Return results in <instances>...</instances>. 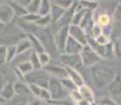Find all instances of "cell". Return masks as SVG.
I'll list each match as a JSON object with an SVG mask.
<instances>
[{
    "label": "cell",
    "instance_id": "cell-1",
    "mask_svg": "<svg viewBox=\"0 0 121 105\" xmlns=\"http://www.w3.org/2000/svg\"><path fill=\"white\" fill-rule=\"evenodd\" d=\"M90 68L93 82H94L95 86L97 88H100V89L108 87V84L114 80V78L119 73L117 69L108 66V65L100 64V63L90 67Z\"/></svg>",
    "mask_w": 121,
    "mask_h": 105
},
{
    "label": "cell",
    "instance_id": "cell-2",
    "mask_svg": "<svg viewBox=\"0 0 121 105\" xmlns=\"http://www.w3.org/2000/svg\"><path fill=\"white\" fill-rule=\"evenodd\" d=\"M86 44L94 50V52L99 56L101 59H106V60H113L115 58L114 56V50H113V43L112 41L106 45H99L96 43L95 39L92 38V36L86 35Z\"/></svg>",
    "mask_w": 121,
    "mask_h": 105
},
{
    "label": "cell",
    "instance_id": "cell-3",
    "mask_svg": "<svg viewBox=\"0 0 121 105\" xmlns=\"http://www.w3.org/2000/svg\"><path fill=\"white\" fill-rule=\"evenodd\" d=\"M50 75L46 73L45 71H33L30 74L25 75L24 76V81L27 84H35V85H38L42 88L48 87V81H50Z\"/></svg>",
    "mask_w": 121,
    "mask_h": 105
},
{
    "label": "cell",
    "instance_id": "cell-4",
    "mask_svg": "<svg viewBox=\"0 0 121 105\" xmlns=\"http://www.w3.org/2000/svg\"><path fill=\"white\" fill-rule=\"evenodd\" d=\"M48 90L51 95V100H55V101L62 99L67 95V92L65 90V88L62 86L60 80L55 78V77H50Z\"/></svg>",
    "mask_w": 121,
    "mask_h": 105
},
{
    "label": "cell",
    "instance_id": "cell-5",
    "mask_svg": "<svg viewBox=\"0 0 121 105\" xmlns=\"http://www.w3.org/2000/svg\"><path fill=\"white\" fill-rule=\"evenodd\" d=\"M80 57L81 60H82V64L84 67H92L94 65L98 64L101 61V58L97 55L96 53L94 52L92 47L87 45H84L81 50L80 53Z\"/></svg>",
    "mask_w": 121,
    "mask_h": 105
},
{
    "label": "cell",
    "instance_id": "cell-6",
    "mask_svg": "<svg viewBox=\"0 0 121 105\" xmlns=\"http://www.w3.org/2000/svg\"><path fill=\"white\" fill-rule=\"evenodd\" d=\"M59 61L63 66L71 67L73 69H76L79 73L83 69L82 60H81L80 55H67V54H60Z\"/></svg>",
    "mask_w": 121,
    "mask_h": 105
},
{
    "label": "cell",
    "instance_id": "cell-7",
    "mask_svg": "<svg viewBox=\"0 0 121 105\" xmlns=\"http://www.w3.org/2000/svg\"><path fill=\"white\" fill-rule=\"evenodd\" d=\"M69 25H64L61 26L53 36V41H54V45L56 50L61 54H63L64 46H65L66 40L69 38Z\"/></svg>",
    "mask_w": 121,
    "mask_h": 105
},
{
    "label": "cell",
    "instance_id": "cell-8",
    "mask_svg": "<svg viewBox=\"0 0 121 105\" xmlns=\"http://www.w3.org/2000/svg\"><path fill=\"white\" fill-rule=\"evenodd\" d=\"M51 77H55L57 79H63L67 77L65 67L63 65H55V64H48L46 66L42 67Z\"/></svg>",
    "mask_w": 121,
    "mask_h": 105
},
{
    "label": "cell",
    "instance_id": "cell-9",
    "mask_svg": "<svg viewBox=\"0 0 121 105\" xmlns=\"http://www.w3.org/2000/svg\"><path fill=\"white\" fill-rule=\"evenodd\" d=\"M69 34L83 46L86 45V34L79 25H69Z\"/></svg>",
    "mask_w": 121,
    "mask_h": 105
},
{
    "label": "cell",
    "instance_id": "cell-10",
    "mask_svg": "<svg viewBox=\"0 0 121 105\" xmlns=\"http://www.w3.org/2000/svg\"><path fill=\"white\" fill-rule=\"evenodd\" d=\"M15 18L13 8H11L10 3L5 2V3L0 5V23L1 24H8L12 20Z\"/></svg>",
    "mask_w": 121,
    "mask_h": 105
},
{
    "label": "cell",
    "instance_id": "cell-11",
    "mask_svg": "<svg viewBox=\"0 0 121 105\" xmlns=\"http://www.w3.org/2000/svg\"><path fill=\"white\" fill-rule=\"evenodd\" d=\"M82 47H83L82 44H80L74 38L69 36L66 43H65V46H64L63 54H67V55H80Z\"/></svg>",
    "mask_w": 121,
    "mask_h": 105
},
{
    "label": "cell",
    "instance_id": "cell-12",
    "mask_svg": "<svg viewBox=\"0 0 121 105\" xmlns=\"http://www.w3.org/2000/svg\"><path fill=\"white\" fill-rule=\"evenodd\" d=\"M112 14H110L108 12H101L99 14L94 13V19L95 23L99 25L101 29L106 26H110L113 25V20H112Z\"/></svg>",
    "mask_w": 121,
    "mask_h": 105
},
{
    "label": "cell",
    "instance_id": "cell-13",
    "mask_svg": "<svg viewBox=\"0 0 121 105\" xmlns=\"http://www.w3.org/2000/svg\"><path fill=\"white\" fill-rule=\"evenodd\" d=\"M95 24V19H94V13L93 12H86L84 14L82 18V21H81L80 25L79 26L85 32L86 35H90L91 31H92L93 26Z\"/></svg>",
    "mask_w": 121,
    "mask_h": 105
},
{
    "label": "cell",
    "instance_id": "cell-14",
    "mask_svg": "<svg viewBox=\"0 0 121 105\" xmlns=\"http://www.w3.org/2000/svg\"><path fill=\"white\" fill-rule=\"evenodd\" d=\"M29 87L31 90V94L36 96L40 100H43V101H50L51 100V95L46 88H42L38 85H35V84H29Z\"/></svg>",
    "mask_w": 121,
    "mask_h": 105
},
{
    "label": "cell",
    "instance_id": "cell-15",
    "mask_svg": "<svg viewBox=\"0 0 121 105\" xmlns=\"http://www.w3.org/2000/svg\"><path fill=\"white\" fill-rule=\"evenodd\" d=\"M64 67H65L67 77H69V78L73 81L74 84H75L77 87H80V86L84 85L85 81H84V78H83L82 74L79 73V71H76V69L71 68V67H67V66H64Z\"/></svg>",
    "mask_w": 121,
    "mask_h": 105
},
{
    "label": "cell",
    "instance_id": "cell-16",
    "mask_svg": "<svg viewBox=\"0 0 121 105\" xmlns=\"http://www.w3.org/2000/svg\"><path fill=\"white\" fill-rule=\"evenodd\" d=\"M106 89L110 92V95L120 97L121 96V73H118L117 76L114 78V80L108 84Z\"/></svg>",
    "mask_w": 121,
    "mask_h": 105
},
{
    "label": "cell",
    "instance_id": "cell-17",
    "mask_svg": "<svg viewBox=\"0 0 121 105\" xmlns=\"http://www.w3.org/2000/svg\"><path fill=\"white\" fill-rule=\"evenodd\" d=\"M26 38L29 39V41L31 42L32 45V50L33 52H36L37 54L45 52V47H44L43 43L41 42V40L34 34H31V33H27L26 34Z\"/></svg>",
    "mask_w": 121,
    "mask_h": 105
},
{
    "label": "cell",
    "instance_id": "cell-18",
    "mask_svg": "<svg viewBox=\"0 0 121 105\" xmlns=\"http://www.w3.org/2000/svg\"><path fill=\"white\" fill-rule=\"evenodd\" d=\"M78 92H79V94H80L81 98H82V100H85V101H87L88 103L95 102L94 92H93L92 88H91L88 85H86V84L78 87Z\"/></svg>",
    "mask_w": 121,
    "mask_h": 105
},
{
    "label": "cell",
    "instance_id": "cell-19",
    "mask_svg": "<svg viewBox=\"0 0 121 105\" xmlns=\"http://www.w3.org/2000/svg\"><path fill=\"white\" fill-rule=\"evenodd\" d=\"M65 11L66 10L56 5L55 3L52 2V8H51V13H50L51 18H52V23H56L61 20L63 18L64 14H65Z\"/></svg>",
    "mask_w": 121,
    "mask_h": 105
},
{
    "label": "cell",
    "instance_id": "cell-20",
    "mask_svg": "<svg viewBox=\"0 0 121 105\" xmlns=\"http://www.w3.org/2000/svg\"><path fill=\"white\" fill-rule=\"evenodd\" d=\"M15 95L16 94L14 90V83L11 80H9L0 90V96L6 101V100H11Z\"/></svg>",
    "mask_w": 121,
    "mask_h": 105
},
{
    "label": "cell",
    "instance_id": "cell-21",
    "mask_svg": "<svg viewBox=\"0 0 121 105\" xmlns=\"http://www.w3.org/2000/svg\"><path fill=\"white\" fill-rule=\"evenodd\" d=\"M86 13V11L83 10L79 3L77 4L75 8V12H74L73 16H72V19H71V25H80L81 21H82V18L84 16V14Z\"/></svg>",
    "mask_w": 121,
    "mask_h": 105
},
{
    "label": "cell",
    "instance_id": "cell-22",
    "mask_svg": "<svg viewBox=\"0 0 121 105\" xmlns=\"http://www.w3.org/2000/svg\"><path fill=\"white\" fill-rule=\"evenodd\" d=\"M14 90L16 95L19 96H26L31 94L29 84L26 82H22V81H17L16 83H14Z\"/></svg>",
    "mask_w": 121,
    "mask_h": 105
},
{
    "label": "cell",
    "instance_id": "cell-23",
    "mask_svg": "<svg viewBox=\"0 0 121 105\" xmlns=\"http://www.w3.org/2000/svg\"><path fill=\"white\" fill-rule=\"evenodd\" d=\"M79 5L86 12H96L99 8V2L92 1V0H77Z\"/></svg>",
    "mask_w": 121,
    "mask_h": 105
},
{
    "label": "cell",
    "instance_id": "cell-24",
    "mask_svg": "<svg viewBox=\"0 0 121 105\" xmlns=\"http://www.w3.org/2000/svg\"><path fill=\"white\" fill-rule=\"evenodd\" d=\"M9 3H10L11 8H13V12H14L15 17H18V18H20V19H21L23 16L27 14L26 8H23L22 5H20V4L17 3L16 1H9Z\"/></svg>",
    "mask_w": 121,
    "mask_h": 105
},
{
    "label": "cell",
    "instance_id": "cell-25",
    "mask_svg": "<svg viewBox=\"0 0 121 105\" xmlns=\"http://www.w3.org/2000/svg\"><path fill=\"white\" fill-rule=\"evenodd\" d=\"M16 47H17V55H21V54L29 53L32 50L31 42L29 41L27 38H24V39H22V40H20L19 43L16 45Z\"/></svg>",
    "mask_w": 121,
    "mask_h": 105
},
{
    "label": "cell",
    "instance_id": "cell-26",
    "mask_svg": "<svg viewBox=\"0 0 121 105\" xmlns=\"http://www.w3.org/2000/svg\"><path fill=\"white\" fill-rule=\"evenodd\" d=\"M51 8H52V1H51V0H41L40 5H39L38 15L40 16V17L50 15Z\"/></svg>",
    "mask_w": 121,
    "mask_h": 105
},
{
    "label": "cell",
    "instance_id": "cell-27",
    "mask_svg": "<svg viewBox=\"0 0 121 105\" xmlns=\"http://www.w3.org/2000/svg\"><path fill=\"white\" fill-rule=\"evenodd\" d=\"M37 27H40V29H45V27L50 26L52 24V18L51 15H46L42 16V17H39V19L34 23Z\"/></svg>",
    "mask_w": 121,
    "mask_h": 105
},
{
    "label": "cell",
    "instance_id": "cell-28",
    "mask_svg": "<svg viewBox=\"0 0 121 105\" xmlns=\"http://www.w3.org/2000/svg\"><path fill=\"white\" fill-rule=\"evenodd\" d=\"M27 103H29V98L26 96L15 95L10 100L9 105H27Z\"/></svg>",
    "mask_w": 121,
    "mask_h": 105
},
{
    "label": "cell",
    "instance_id": "cell-29",
    "mask_svg": "<svg viewBox=\"0 0 121 105\" xmlns=\"http://www.w3.org/2000/svg\"><path fill=\"white\" fill-rule=\"evenodd\" d=\"M17 68L19 69L20 71H21L23 76H25V75L30 74V73H31V71H34L33 66H32L31 62H30L29 60H26V61H22V62L18 63V65H17Z\"/></svg>",
    "mask_w": 121,
    "mask_h": 105
},
{
    "label": "cell",
    "instance_id": "cell-30",
    "mask_svg": "<svg viewBox=\"0 0 121 105\" xmlns=\"http://www.w3.org/2000/svg\"><path fill=\"white\" fill-rule=\"evenodd\" d=\"M29 61L31 62V64H32V66H33L34 71H38V69L42 68V66H41V64H40V61H39L38 54H37L36 52H33V50H31Z\"/></svg>",
    "mask_w": 121,
    "mask_h": 105
},
{
    "label": "cell",
    "instance_id": "cell-31",
    "mask_svg": "<svg viewBox=\"0 0 121 105\" xmlns=\"http://www.w3.org/2000/svg\"><path fill=\"white\" fill-rule=\"evenodd\" d=\"M17 57V47L16 45H9L6 47V63H12Z\"/></svg>",
    "mask_w": 121,
    "mask_h": 105
},
{
    "label": "cell",
    "instance_id": "cell-32",
    "mask_svg": "<svg viewBox=\"0 0 121 105\" xmlns=\"http://www.w3.org/2000/svg\"><path fill=\"white\" fill-rule=\"evenodd\" d=\"M112 43H113L114 56L118 59H121V37H117V38L113 39Z\"/></svg>",
    "mask_w": 121,
    "mask_h": 105
},
{
    "label": "cell",
    "instance_id": "cell-33",
    "mask_svg": "<svg viewBox=\"0 0 121 105\" xmlns=\"http://www.w3.org/2000/svg\"><path fill=\"white\" fill-rule=\"evenodd\" d=\"M60 82H61L62 86L65 88V90L67 92H73V90L78 89V87L75 85V84H74V82L69 78V77L63 78V79H60Z\"/></svg>",
    "mask_w": 121,
    "mask_h": 105
},
{
    "label": "cell",
    "instance_id": "cell-34",
    "mask_svg": "<svg viewBox=\"0 0 121 105\" xmlns=\"http://www.w3.org/2000/svg\"><path fill=\"white\" fill-rule=\"evenodd\" d=\"M75 0H53V3H55L56 5L60 6V8H64V10H69L73 6Z\"/></svg>",
    "mask_w": 121,
    "mask_h": 105
},
{
    "label": "cell",
    "instance_id": "cell-35",
    "mask_svg": "<svg viewBox=\"0 0 121 105\" xmlns=\"http://www.w3.org/2000/svg\"><path fill=\"white\" fill-rule=\"evenodd\" d=\"M38 58H39V61H40L41 66L44 67L46 65H48L51 63V56L48 52H42V53H39L38 54Z\"/></svg>",
    "mask_w": 121,
    "mask_h": 105
},
{
    "label": "cell",
    "instance_id": "cell-36",
    "mask_svg": "<svg viewBox=\"0 0 121 105\" xmlns=\"http://www.w3.org/2000/svg\"><path fill=\"white\" fill-rule=\"evenodd\" d=\"M40 2H41V0H32L31 3H30V4H29V6L26 8L27 13H31V14H38Z\"/></svg>",
    "mask_w": 121,
    "mask_h": 105
},
{
    "label": "cell",
    "instance_id": "cell-37",
    "mask_svg": "<svg viewBox=\"0 0 121 105\" xmlns=\"http://www.w3.org/2000/svg\"><path fill=\"white\" fill-rule=\"evenodd\" d=\"M112 20H113V22H116V23L121 22V3H118L117 2V5H116L115 8H114Z\"/></svg>",
    "mask_w": 121,
    "mask_h": 105
},
{
    "label": "cell",
    "instance_id": "cell-38",
    "mask_svg": "<svg viewBox=\"0 0 121 105\" xmlns=\"http://www.w3.org/2000/svg\"><path fill=\"white\" fill-rule=\"evenodd\" d=\"M39 17H40V16H39L38 14L27 13L26 15H24L21 18V21H24V22H26V23H31V24H33V23H35L37 20L39 19Z\"/></svg>",
    "mask_w": 121,
    "mask_h": 105
},
{
    "label": "cell",
    "instance_id": "cell-39",
    "mask_svg": "<svg viewBox=\"0 0 121 105\" xmlns=\"http://www.w3.org/2000/svg\"><path fill=\"white\" fill-rule=\"evenodd\" d=\"M8 81V71L4 68V66H0V90Z\"/></svg>",
    "mask_w": 121,
    "mask_h": 105
},
{
    "label": "cell",
    "instance_id": "cell-40",
    "mask_svg": "<svg viewBox=\"0 0 121 105\" xmlns=\"http://www.w3.org/2000/svg\"><path fill=\"white\" fill-rule=\"evenodd\" d=\"M6 47L5 45H0V66L6 64Z\"/></svg>",
    "mask_w": 121,
    "mask_h": 105
},
{
    "label": "cell",
    "instance_id": "cell-41",
    "mask_svg": "<svg viewBox=\"0 0 121 105\" xmlns=\"http://www.w3.org/2000/svg\"><path fill=\"white\" fill-rule=\"evenodd\" d=\"M101 34H102V29L97 24V23H95L93 29H92V31L90 33V36H92L93 39H97Z\"/></svg>",
    "mask_w": 121,
    "mask_h": 105
},
{
    "label": "cell",
    "instance_id": "cell-42",
    "mask_svg": "<svg viewBox=\"0 0 121 105\" xmlns=\"http://www.w3.org/2000/svg\"><path fill=\"white\" fill-rule=\"evenodd\" d=\"M95 41H96V43L99 44V45H106V44H108L112 40H111V38L106 37L105 35L101 34V35H100V36L98 37V38L95 39Z\"/></svg>",
    "mask_w": 121,
    "mask_h": 105
},
{
    "label": "cell",
    "instance_id": "cell-43",
    "mask_svg": "<svg viewBox=\"0 0 121 105\" xmlns=\"http://www.w3.org/2000/svg\"><path fill=\"white\" fill-rule=\"evenodd\" d=\"M98 105H118L117 102L111 97H103L100 99Z\"/></svg>",
    "mask_w": 121,
    "mask_h": 105
},
{
    "label": "cell",
    "instance_id": "cell-44",
    "mask_svg": "<svg viewBox=\"0 0 121 105\" xmlns=\"http://www.w3.org/2000/svg\"><path fill=\"white\" fill-rule=\"evenodd\" d=\"M69 97H71L72 101H74V102H75V103H77V102H79V101H80V100H82V98H81L80 94H79L78 89L73 90V92H69Z\"/></svg>",
    "mask_w": 121,
    "mask_h": 105
},
{
    "label": "cell",
    "instance_id": "cell-45",
    "mask_svg": "<svg viewBox=\"0 0 121 105\" xmlns=\"http://www.w3.org/2000/svg\"><path fill=\"white\" fill-rule=\"evenodd\" d=\"M14 74H15V77L18 81H22V82H25L24 81V76L22 75V73L17 68V67H14Z\"/></svg>",
    "mask_w": 121,
    "mask_h": 105
},
{
    "label": "cell",
    "instance_id": "cell-46",
    "mask_svg": "<svg viewBox=\"0 0 121 105\" xmlns=\"http://www.w3.org/2000/svg\"><path fill=\"white\" fill-rule=\"evenodd\" d=\"M16 2H17V3H19L20 5H22L23 8H26L27 6H29V4L31 3V1L32 0H15Z\"/></svg>",
    "mask_w": 121,
    "mask_h": 105
},
{
    "label": "cell",
    "instance_id": "cell-47",
    "mask_svg": "<svg viewBox=\"0 0 121 105\" xmlns=\"http://www.w3.org/2000/svg\"><path fill=\"white\" fill-rule=\"evenodd\" d=\"M29 105H41V101H35V102H33V103H31Z\"/></svg>",
    "mask_w": 121,
    "mask_h": 105
},
{
    "label": "cell",
    "instance_id": "cell-48",
    "mask_svg": "<svg viewBox=\"0 0 121 105\" xmlns=\"http://www.w3.org/2000/svg\"><path fill=\"white\" fill-rule=\"evenodd\" d=\"M4 102H5V100L3 99V98L0 96V105H2V104H4Z\"/></svg>",
    "mask_w": 121,
    "mask_h": 105
},
{
    "label": "cell",
    "instance_id": "cell-49",
    "mask_svg": "<svg viewBox=\"0 0 121 105\" xmlns=\"http://www.w3.org/2000/svg\"><path fill=\"white\" fill-rule=\"evenodd\" d=\"M5 2H8V0H0V5L3 3H5Z\"/></svg>",
    "mask_w": 121,
    "mask_h": 105
},
{
    "label": "cell",
    "instance_id": "cell-50",
    "mask_svg": "<svg viewBox=\"0 0 121 105\" xmlns=\"http://www.w3.org/2000/svg\"><path fill=\"white\" fill-rule=\"evenodd\" d=\"M90 105H98V104H97V103H96V102H93V103H91Z\"/></svg>",
    "mask_w": 121,
    "mask_h": 105
},
{
    "label": "cell",
    "instance_id": "cell-51",
    "mask_svg": "<svg viewBox=\"0 0 121 105\" xmlns=\"http://www.w3.org/2000/svg\"><path fill=\"white\" fill-rule=\"evenodd\" d=\"M92 1H96V2H99V1H101V0H92Z\"/></svg>",
    "mask_w": 121,
    "mask_h": 105
},
{
    "label": "cell",
    "instance_id": "cell-52",
    "mask_svg": "<svg viewBox=\"0 0 121 105\" xmlns=\"http://www.w3.org/2000/svg\"><path fill=\"white\" fill-rule=\"evenodd\" d=\"M117 2L118 3H121V0H117Z\"/></svg>",
    "mask_w": 121,
    "mask_h": 105
},
{
    "label": "cell",
    "instance_id": "cell-53",
    "mask_svg": "<svg viewBox=\"0 0 121 105\" xmlns=\"http://www.w3.org/2000/svg\"><path fill=\"white\" fill-rule=\"evenodd\" d=\"M51 1H52V2H53V0H51Z\"/></svg>",
    "mask_w": 121,
    "mask_h": 105
},
{
    "label": "cell",
    "instance_id": "cell-54",
    "mask_svg": "<svg viewBox=\"0 0 121 105\" xmlns=\"http://www.w3.org/2000/svg\"><path fill=\"white\" fill-rule=\"evenodd\" d=\"M2 105H3V104H2Z\"/></svg>",
    "mask_w": 121,
    "mask_h": 105
}]
</instances>
